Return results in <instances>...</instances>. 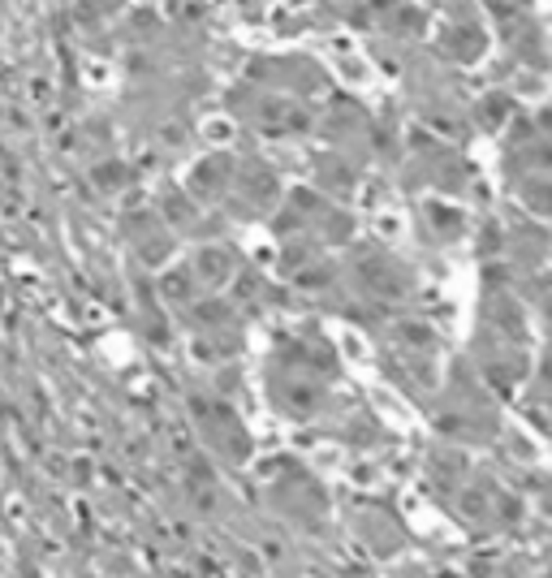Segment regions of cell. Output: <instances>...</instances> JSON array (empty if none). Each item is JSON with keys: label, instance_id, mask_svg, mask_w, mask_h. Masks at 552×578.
<instances>
[{"label": "cell", "instance_id": "1", "mask_svg": "<svg viewBox=\"0 0 552 578\" xmlns=\"http://www.w3.org/2000/svg\"><path fill=\"white\" fill-rule=\"evenodd\" d=\"M260 380L272 415L285 423H302V427H332L337 423V432L346 436L350 423L367 418V406H346L350 385H346V367L337 358V346L311 324L285 328L272 337Z\"/></svg>", "mask_w": 552, "mask_h": 578}, {"label": "cell", "instance_id": "2", "mask_svg": "<svg viewBox=\"0 0 552 578\" xmlns=\"http://www.w3.org/2000/svg\"><path fill=\"white\" fill-rule=\"evenodd\" d=\"M332 78L311 57H255L229 91V113L260 138H307L328 96Z\"/></svg>", "mask_w": 552, "mask_h": 578}, {"label": "cell", "instance_id": "3", "mask_svg": "<svg viewBox=\"0 0 552 578\" xmlns=\"http://www.w3.org/2000/svg\"><path fill=\"white\" fill-rule=\"evenodd\" d=\"M535 311H540V307H531L509 281L484 272L466 367H470L496 397H514L522 388V380L531 376V367L544 358V350L535 346V341H540Z\"/></svg>", "mask_w": 552, "mask_h": 578}, {"label": "cell", "instance_id": "4", "mask_svg": "<svg viewBox=\"0 0 552 578\" xmlns=\"http://www.w3.org/2000/svg\"><path fill=\"white\" fill-rule=\"evenodd\" d=\"M186 194L198 212L207 216H229V221H268L276 199H281V177L276 168L246 152H212L195 164L186 177Z\"/></svg>", "mask_w": 552, "mask_h": 578}, {"label": "cell", "instance_id": "5", "mask_svg": "<svg viewBox=\"0 0 552 578\" xmlns=\"http://www.w3.org/2000/svg\"><path fill=\"white\" fill-rule=\"evenodd\" d=\"M371 337H376V354L385 363L393 385H401L410 397L427 402L436 385L449 371V341L440 337V328L419 316V307L410 311H393V316H376L367 320Z\"/></svg>", "mask_w": 552, "mask_h": 578}, {"label": "cell", "instance_id": "6", "mask_svg": "<svg viewBox=\"0 0 552 578\" xmlns=\"http://www.w3.org/2000/svg\"><path fill=\"white\" fill-rule=\"evenodd\" d=\"M501 186L509 191L518 212L548 221L552 199V147H548V113L544 108H514L501 129V156H496Z\"/></svg>", "mask_w": 552, "mask_h": 578}, {"label": "cell", "instance_id": "7", "mask_svg": "<svg viewBox=\"0 0 552 578\" xmlns=\"http://www.w3.org/2000/svg\"><path fill=\"white\" fill-rule=\"evenodd\" d=\"M431 427L440 432V441H454L466 449H484L487 441H496L501 432V410H496V393L466 367V363H449L445 380L436 393L423 402Z\"/></svg>", "mask_w": 552, "mask_h": 578}, {"label": "cell", "instance_id": "8", "mask_svg": "<svg viewBox=\"0 0 552 578\" xmlns=\"http://www.w3.org/2000/svg\"><path fill=\"white\" fill-rule=\"evenodd\" d=\"M255 488H260L268 514L290 522L307 535H324L332 527V496L320 483L315 471L298 466L293 457H268L255 475Z\"/></svg>", "mask_w": 552, "mask_h": 578}, {"label": "cell", "instance_id": "9", "mask_svg": "<svg viewBox=\"0 0 552 578\" xmlns=\"http://www.w3.org/2000/svg\"><path fill=\"white\" fill-rule=\"evenodd\" d=\"M320 9H328L332 18H341V22H354V27H385L389 22V13L397 9V0H315Z\"/></svg>", "mask_w": 552, "mask_h": 578}, {"label": "cell", "instance_id": "10", "mask_svg": "<svg viewBox=\"0 0 552 578\" xmlns=\"http://www.w3.org/2000/svg\"><path fill=\"white\" fill-rule=\"evenodd\" d=\"M487 4H492V9L501 13V9H531L535 0H487Z\"/></svg>", "mask_w": 552, "mask_h": 578}]
</instances>
